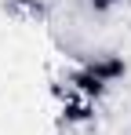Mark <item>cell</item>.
<instances>
[{
	"label": "cell",
	"mask_w": 131,
	"mask_h": 135,
	"mask_svg": "<svg viewBox=\"0 0 131 135\" xmlns=\"http://www.w3.org/2000/svg\"><path fill=\"white\" fill-rule=\"evenodd\" d=\"M66 117H69V120H87V117H91V110H87V106H80V102H66Z\"/></svg>",
	"instance_id": "cell-3"
},
{
	"label": "cell",
	"mask_w": 131,
	"mask_h": 135,
	"mask_svg": "<svg viewBox=\"0 0 131 135\" xmlns=\"http://www.w3.org/2000/svg\"><path fill=\"white\" fill-rule=\"evenodd\" d=\"M91 4H95V11H109V7H113L117 0H91Z\"/></svg>",
	"instance_id": "cell-4"
},
{
	"label": "cell",
	"mask_w": 131,
	"mask_h": 135,
	"mask_svg": "<svg viewBox=\"0 0 131 135\" xmlns=\"http://www.w3.org/2000/svg\"><path fill=\"white\" fill-rule=\"evenodd\" d=\"M87 69L98 77V80H117V77H124V69H128V62L120 59V55H95L91 62H87Z\"/></svg>",
	"instance_id": "cell-1"
},
{
	"label": "cell",
	"mask_w": 131,
	"mask_h": 135,
	"mask_svg": "<svg viewBox=\"0 0 131 135\" xmlns=\"http://www.w3.org/2000/svg\"><path fill=\"white\" fill-rule=\"evenodd\" d=\"M73 84L84 91L87 99H98V95L106 91V80H98V77H95L91 69H80V73H73Z\"/></svg>",
	"instance_id": "cell-2"
}]
</instances>
